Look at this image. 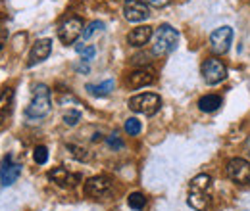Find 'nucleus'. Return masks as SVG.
I'll use <instances>...</instances> for the list:
<instances>
[{"label":"nucleus","mask_w":250,"mask_h":211,"mask_svg":"<svg viewBox=\"0 0 250 211\" xmlns=\"http://www.w3.org/2000/svg\"><path fill=\"white\" fill-rule=\"evenodd\" d=\"M177 42H179V33L177 29H173L171 25L164 23L160 25L154 33V44H152V52L156 56H164V54H169L177 48Z\"/></svg>","instance_id":"nucleus-1"},{"label":"nucleus","mask_w":250,"mask_h":211,"mask_svg":"<svg viewBox=\"0 0 250 211\" xmlns=\"http://www.w3.org/2000/svg\"><path fill=\"white\" fill-rule=\"evenodd\" d=\"M50 106H52V102H50V91H48V87L46 85H37L35 91H33L31 104L27 106L25 114H27L29 119H41V117L48 115Z\"/></svg>","instance_id":"nucleus-2"},{"label":"nucleus","mask_w":250,"mask_h":211,"mask_svg":"<svg viewBox=\"0 0 250 211\" xmlns=\"http://www.w3.org/2000/svg\"><path fill=\"white\" fill-rule=\"evenodd\" d=\"M162 108V98L154 92H145V94H137L129 100V110L135 114H143V115H154Z\"/></svg>","instance_id":"nucleus-3"},{"label":"nucleus","mask_w":250,"mask_h":211,"mask_svg":"<svg viewBox=\"0 0 250 211\" xmlns=\"http://www.w3.org/2000/svg\"><path fill=\"white\" fill-rule=\"evenodd\" d=\"M202 77L208 85H219L227 77V67L218 58H208L202 63Z\"/></svg>","instance_id":"nucleus-4"},{"label":"nucleus","mask_w":250,"mask_h":211,"mask_svg":"<svg viewBox=\"0 0 250 211\" xmlns=\"http://www.w3.org/2000/svg\"><path fill=\"white\" fill-rule=\"evenodd\" d=\"M83 19L81 18H67L58 29V38L63 44H73L83 35Z\"/></svg>","instance_id":"nucleus-5"},{"label":"nucleus","mask_w":250,"mask_h":211,"mask_svg":"<svg viewBox=\"0 0 250 211\" xmlns=\"http://www.w3.org/2000/svg\"><path fill=\"white\" fill-rule=\"evenodd\" d=\"M227 177L237 184H250V161L235 157L227 163Z\"/></svg>","instance_id":"nucleus-6"},{"label":"nucleus","mask_w":250,"mask_h":211,"mask_svg":"<svg viewBox=\"0 0 250 211\" xmlns=\"http://www.w3.org/2000/svg\"><path fill=\"white\" fill-rule=\"evenodd\" d=\"M124 16L127 21H133V23H139V21H145L148 16H150V10H148V4L145 0H125L124 2Z\"/></svg>","instance_id":"nucleus-7"},{"label":"nucleus","mask_w":250,"mask_h":211,"mask_svg":"<svg viewBox=\"0 0 250 211\" xmlns=\"http://www.w3.org/2000/svg\"><path fill=\"white\" fill-rule=\"evenodd\" d=\"M231 40H233V29L231 27H218L210 35V48L214 54H225L231 46Z\"/></svg>","instance_id":"nucleus-8"},{"label":"nucleus","mask_w":250,"mask_h":211,"mask_svg":"<svg viewBox=\"0 0 250 211\" xmlns=\"http://www.w3.org/2000/svg\"><path fill=\"white\" fill-rule=\"evenodd\" d=\"M20 175H21V165L14 163V157L8 153L2 159V167H0V182H2V186H12L14 182L18 181Z\"/></svg>","instance_id":"nucleus-9"},{"label":"nucleus","mask_w":250,"mask_h":211,"mask_svg":"<svg viewBox=\"0 0 250 211\" xmlns=\"http://www.w3.org/2000/svg\"><path fill=\"white\" fill-rule=\"evenodd\" d=\"M110 190H112V182L106 177H93V179L85 182V194L89 198H94V200L108 196Z\"/></svg>","instance_id":"nucleus-10"},{"label":"nucleus","mask_w":250,"mask_h":211,"mask_svg":"<svg viewBox=\"0 0 250 211\" xmlns=\"http://www.w3.org/2000/svg\"><path fill=\"white\" fill-rule=\"evenodd\" d=\"M48 179L52 182H56L58 186H62V188H73L77 182L81 181V175H77V173L73 175L65 167H56V169H52L48 173Z\"/></svg>","instance_id":"nucleus-11"},{"label":"nucleus","mask_w":250,"mask_h":211,"mask_svg":"<svg viewBox=\"0 0 250 211\" xmlns=\"http://www.w3.org/2000/svg\"><path fill=\"white\" fill-rule=\"evenodd\" d=\"M50 52H52V40H50V38L37 40V42L33 44L31 52H29V63H27V65L33 67V65L44 61L48 56H50Z\"/></svg>","instance_id":"nucleus-12"},{"label":"nucleus","mask_w":250,"mask_h":211,"mask_svg":"<svg viewBox=\"0 0 250 211\" xmlns=\"http://www.w3.org/2000/svg\"><path fill=\"white\" fill-rule=\"evenodd\" d=\"M154 71L152 69H137L133 73H129L127 77V85L131 89H143V87H148L154 83Z\"/></svg>","instance_id":"nucleus-13"},{"label":"nucleus","mask_w":250,"mask_h":211,"mask_svg":"<svg viewBox=\"0 0 250 211\" xmlns=\"http://www.w3.org/2000/svg\"><path fill=\"white\" fill-rule=\"evenodd\" d=\"M152 27H148V25H141V27H137V29H133L129 35H127V42L131 44V46H135V48H141V46H145L150 38H152Z\"/></svg>","instance_id":"nucleus-14"},{"label":"nucleus","mask_w":250,"mask_h":211,"mask_svg":"<svg viewBox=\"0 0 250 211\" xmlns=\"http://www.w3.org/2000/svg\"><path fill=\"white\" fill-rule=\"evenodd\" d=\"M12 108H14V89L8 87L0 92V125L10 117Z\"/></svg>","instance_id":"nucleus-15"},{"label":"nucleus","mask_w":250,"mask_h":211,"mask_svg":"<svg viewBox=\"0 0 250 211\" xmlns=\"http://www.w3.org/2000/svg\"><path fill=\"white\" fill-rule=\"evenodd\" d=\"M208 192L204 190H190L188 192V206L196 211H206L208 210Z\"/></svg>","instance_id":"nucleus-16"},{"label":"nucleus","mask_w":250,"mask_h":211,"mask_svg":"<svg viewBox=\"0 0 250 211\" xmlns=\"http://www.w3.org/2000/svg\"><path fill=\"white\" fill-rule=\"evenodd\" d=\"M221 104H223V100H221V96H218V94H206V96H202V98L198 100V108H200V112H204V114L216 112Z\"/></svg>","instance_id":"nucleus-17"},{"label":"nucleus","mask_w":250,"mask_h":211,"mask_svg":"<svg viewBox=\"0 0 250 211\" xmlns=\"http://www.w3.org/2000/svg\"><path fill=\"white\" fill-rule=\"evenodd\" d=\"M114 87H116V83L112 79H108V81H104L100 85H87V91L93 96H108L110 92L114 91Z\"/></svg>","instance_id":"nucleus-18"},{"label":"nucleus","mask_w":250,"mask_h":211,"mask_svg":"<svg viewBox=\"0 0 250 211\" xmlns=\"http://www.w3.org/2000/svg\"><path fill=\"white\" fill-rule=\"evenodd\" d=\"M212 188V179L208 175H198L190 181V190H204V192H210Z\"/></svg>","instance_id":"nucleus-19"},{"label":"nucleus","mask_w":250,"mask_h":211,"mask_svg":"<svg viewBox=\"0 0 250 211\" xmlns=\"http://www.w3.org/2000/svg\"><path fill=\"white\" fill-rule=\"evenodd\" d=\"M127 204H129L131 210L141 211V210H145V206H146V198H145V194H141V192H133V194H129Z\"/></svg>","instance_id":"nucleus-20"},{"label":"nucleus","mask_w":250,"mask_h":211,"mask_svg":"<svg viewBox=\"0 0 250 211\" xmlns=\"http://www.w3.org/2000/svg\"><path fill=\"white\" fill-rule=\"evenodd\" d=\"M141 121L135 119V117H129V119L125 121V133L127 134H131V136H135V134H139L141 133Z\"/></svg>","instance_id":"nucleus-21"},{"label":"nucleus","mask_w":250,"mask_h":211,"mask_svg":"<svg viewBox=\"0 0 250 211\" xmlns=\"http://www.w3.org/2000/svg\"><path fill=\"white\" fill-rule=\"evenodd\" d=\"M102 29H104V23H102V21H93V23L87 25V29L83 31L81 37H83V40H89L94 33H98V31H102Z\"/></svg>","instance_id":"nucleus-22"},{"label":"nucleus","mask_w":250,"mask_h":211,"mask_svg":"<svg viewBox=\"0 0 250 211\" xmlns=\"http://www.w3.org/2000/svg\"><path fill=\"white\" fill-rule=\"evenodd\" d=\"M33 157H35V163L44 165L46 159H48V150H46V146H37L35 152H33Z\"/></svg>","instance_id":"nucleus-23"},{"label":"nucleus","mask_w":250,"mask_h":211,"mask_svg":"<svg viewBox=\"0 0 250 211\" xmlns=\"http://www.w3.org/2000/svg\"><path fill=\"white\" fill-rule=\"evenodd\" d=\"M79 121H81V114H79L77 110H71V112H67V114L63 115V123L69 125V127H75Z\"/></svg>","instance_id":"nucleus-24"},{"label":"nucleus","mask_w":250,"mask_h":211,"mask_svg":"<svg viewBox=\"0 0 250 211\" xmlns=\"http://www.w3.org/2000/svg\"><path fill=\"white\" fill-rule=\"evenodd\" d=\"M106 144L110 146V148H114V150H120V148H124V140L114 133V134H110L108 138H106Z\"/></svg>","instance_id":"nucleus-25"},{"label":"nucleus","mask_w":250,"mask_h":211,"mask_svg":"<svg viewBox=\"0 0 250 211\" xmlns=\"http://www.w3.org/2000/svg\"><path fill=\"white\" fill-rule=\"evenodd\" d=\"M79 54H81L83 61H89V60H93V58H94V54H96V48H94V46H87V48H83Z\"/></svg>","instance_id":"nucleus-26"},{"label":"nucleus","mask_w":250,"mask_h":211,"mask_svg":"<svg viewBox=\"0 0 250 211\" xmlns=\"http://www.w3.org/2000/svg\"><path fill=\"white\" fill-rule=\"evenodd\" d=\"M69 150H71V153L77 157V159H81V161H85L89 155H87V152L83 150V148H77V146H69Z\"/></svg>","instance_id":"nucleus-27"},{"label":"nucleus","mask_w":250,"mask_h":211,"mask_svg":"<svg viewBox=\"0 0 250 211\" xmlns=\"http://www.w3.org/2000/svg\"><path fill=\"white\" fill-rule=\"evenodd\" d=\"M146 4H150V6H154V8H164V6H167L171 0H145Z\"/></svg>","instance_id":"nucleus-28"},{"label":"nucleus","mask_w":250,"mask_h":211,"mask_svg":"<svg viewBox=\"0 0 250 211\" xmlns=\"http://www.w3.org/2000/svg\"><path fill=\"white\" fill-rule=\"evenodd\" d=\"M77 71H83V73H89V65H87V61H85V63H81V65H77Z\"/></svg>","instance_id":"nucleus-29"},{"label":"nucleus","mask_w":250,"mask_h":211,"mask_svg":"<svg viewBox=\"0 0 250 211\" xmlns=\"http://www.w3.org/2000/svg\"><path fill=\"white\" fill-rule=\"evenodd\" d=\"M4 42H6V33L0 29V50H2V46H4Z\"/></svg>","instance_id":"nucleus-30"},{"label":"nucleus","mask_w":250,"mask_h":211,"mask_svg":"<svg viewBox=\"0 0 250 211\" xmlns=\"http://www.w3.org/2000/svg\"><path fill=\"white\" fill-rule=\"evenodd\" d=\"M245 150H247V153L250 155V136H249V140H247V144H245Z\"/></svg>","instance_id":"nucleus-31"}]
</instances>
